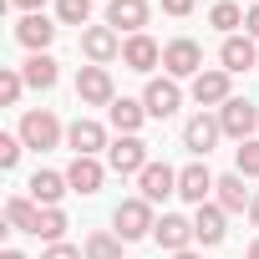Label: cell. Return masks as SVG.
<instances>
[{
	"label": "cell",
	"mask_w": 259,
	"mask_h": 259,
	"mask_svg": "<svg viewBox=\"0 0 259 259\" xmlns=\"http://www.w3.org/2000/svg\"><path fill=\"white\" fill-rule=\"evenodd\" d=\"M112 224H117L112 234H117L122 244H133V239H148L158 219H153V203H148V198H127V203H117Z\"/></svg>",
	"instance_id": "cell-1"
},
{
	"label": "cell",
	"mask_w": 259,
	"mask_h": 259,
	"mask_svg": "<svg viewBox=\"0 0 259 259\" xmlns=\"http://www.w3.org/2000/svg\"><path fill=\"white\" fill-rule=\"evenodd\" d=\"M219 127H224V138L249 143V138H254V127H259V107H254L249 97H229V102L219 107Z\"/></svg>",
	"instance_id": "cell-2"
},
{
	"label": "cell",
	"mask_w": 259,
	"mask_h": 259,
	"mask_svg": "<svg viewBox=\"0 0 259 259\" xmlns=\"http://www.w3.org/2000/svg\"><path fill=\"white\" fill-rule=\"evenodd\" d=\"M163 71L173 76V81H193L198 71H203V51H198V41H188V36H178V41H168L163 46Z\"/></svg>",
	"instance_id": "cell-3"
},
{
	"label": "cell",
	"mask_w": 259,
	"mask_h": 259,
	"mask_svg": "<svg viewBox=\"0 0 259 259\" xmlns=\"http://www.w3.org/2000/svg\"><path fill=\"white\" fill-rule=\"evenodd\" d=\"M21 143L36 148V153L56 148V143H61V122H56L46 107H41V112H26V117H21Z\"/></svg>",
	"instance_id": "cell-4"
},
{
	"label": "cell",
	"mask_w": 259,
	"mask_h": 259,
	"mask_svg": "<svg viewBox=\"0 0 259 259\" xmlns=\"http://www.w3.org/2000/svg\"><path fill=\"white\" fill-rule=\"evenodd\" d=\"M153 158H148V143L143 138H117L112 148H107V168L112 173H122V178H133V173H143Z\"/></svg>",
	"instance_id": "cell-5"
},
{
	"label": "cell",
	"mask_w": 259,
	"mask_h": 259,
	"mask_svg": "<svg viewBox=\"0 0 259 259\" xmlns=\"http://www.w3.org/2000/svg\"><path fill=\"white\" fill-rule=\"evenodd\" d=\"M76 97H81L87 107H112V102H117V92H112L107 66H81V71H76Z\"/></svg>",
	"instance_id": "cell-6"
},
{
	"label": "cell",
	"mask_w": 259,
	"mask_h": 259,
	"mask_svg": "<svg viewBox=\"0 0 259 259\" xmlns=\"http://www.w3.org/2000/svg\"><path fill=\"white\" fill-rule=\"evenodd\" d=\"M81 51H87L92 66H107L112 56H122V36H117L112 26H87V31H81Z\"/></svg>",
	"instance_id": "cell-7"
},
{
	"label": "cell",
	"mask_w": 259,
	"mask_h": 259,
	"mask_svg": "<svg viewBox=\"0 0 259 259\" xmlns=\"http://www.w3.org/2000/svg\"><path fill=\"white\" fill-rule=\"evenodd\" d=\"M178 102H183V92H178V81L173 76H153L148 81V92H143V107H148V117H173L178 112Z\"/></svg>",
	"instance_id": "cell-8"
},
{
	"label": "cell",
	"mask_w": 259,
	"mask_h": 259,
	"mask_svg": "<svg viewBox=\"0 0 259 259\" xmlns=\"http://www.w3.org/2000/svg\"><path fill=\"white\" fill-rule=\"evenodd\" d=\"M219 138H224V127H219V117H208V112L188 117V127H183V148H188V153H198V158H208Z\"/></svg>",
	"instance_id": "cell-9"
},
{
	"label": "cell",
	"mask_w": 259,
	"mask_h": 259,
	"mask_svg": "<svg viewBox=\"0 0 259 259\" xmlns=\"http://www.w3.org/2000/svg\"><path fill=\"white\" fill-rule=\"evenodd\" d=\"M66 143H71V153H76V158H97L102 148H112V143H107V133H102V122H92V117H76V122L66 127Z\"/></svg>",
	"instance_id": "cell-10"
},
{
	"label": "cell",
	"mask_w": 259,
	"mask_h": 259,
	"mask_svg": "<svg viewBox=\"0 0 259 259\" xmlns=\"http://www.w3.org/2000/svg\"><path fill=\"white\" fill-rule=\"evenodd\" d=\"M138 198H148V203H163L168 193H178V173L168 168V163H148L143 173H138Z\"/></svg>",
	"instance_id": "cell-11"
},
{
	"label": "cell",
	"mask_w": 259,
	"mask_h": 259,
	"mask_svg": "<svg viewBox=\"0 0 259 259\" xmlns=\"http://www.w3.org/2000/svg\"><path fill=\"white\" fill-rule=\"evenodd\" d=\"M213 188H219V178H213L203 163H188V168L178 173V198H183V203H193V208H198V203H208V193H213Z\"/></svg>",
	"instance_id": "cell-12"
},
{
	"label": "cell",
	"mask_w": 259,
	"mask_h": 259,
	"mask_svg": "<svg viewBox=\"0 0 259 259\" xmlns=\"http://www.w3.org/2000/svg\"><path fill=\"white\" fill-rule=\"evenodd\" d=\"M153 239H158L168 254H183V249L193 244V219H183V213H163V219L153 224Z\"/></svg>",
	"instance_id": "cell-13"
},
{
	"label": "cell",
	"mask_w": 259,
	"mask_h": 259,
	"mask_svg": "<svg viewBox=\"0 0 259 259\" xmlns=\"http://www.w3.org/2000/svg\"><path fill=\"white\" fill-rule=\"evenodd\" d=\"M219 61H224L229 76H234V71H254V66H259V46H254V36H224Z\"/></svg>",
	"instance_id": "cell-14"
},
{
	"label": "cell",
	"mask_w": 259,
	"mask_h": 259,
	"mask_svg": "<svg viewBox=\"0 0 259 259\" xmlns=\"http://www.w3.org/2000/svg\"><path fill=\"white\" fill-rule=\"evenodd\" d=\"M158 61H163V46H158L148 31H143V36H127V41H122V66H133V71H143V76H148Z\"/></svg>",
	"instance_id": "cell-15"
},
{
	"label": "cell",
	"mask_w": 259,
	"mask_h": 259,
	"mask_svg": "<svg viewBox=\"0 0 259 259\" xmlns=\"http://www.w3.org/2000/svg\"><path fill=\"white\" fill-rule=\"evenodd\" d=\"M107 26H112V31H127V36H143V26H148V0H112V6H107Z\"/></svg>",
	"instance_id": "cell-16"
},
{
	"label": "cell",
	"mask_w": 259,
	"mask_h": 259,
	"mask_svg": "<svg viewBox=\"0 0 259 259\" xmlns=\"http://www.w3.org/2000/svg\"><path fill=\"white\" fill-rule=\"evenodd\" d=\"M193 102H198V107H224V102H229V71H224V66L198 71V76H193Z\"/></svg>",
	"instance_id": "cell-17"
},
{
	"label": "cell",
	"mask_w": 259,
	"mask_h": 259,
	"mask_svg": "<svg viewBox=\"0 0 259 259\" xmlns=\"http://www.w3.org/2000/svg\"><path fill=\"white\" fill-rule=\"evenodd\" d=\"M16 41H21V46L36 56V51H46V46L56 41V26H51L41 11H36V16H21V26H16Z\"/></svg>",
	"instance_id": "cell-18"
},
{
	"label": "cell",
	"mask_w": 259,
	"mask_h": 259,
	"mask_svg": "<svg viewBox=\"0 0 259 259\" xmlns=\"http://www.w3.org/2000/svg\"><path fill=\"white\" fill-rule=\"evenodd\" d=\"M224 208L219 203H198V213H193V239L203 244V249H213V244H224Z\"/></svg>",
	"instance_id": "cell-19"
},
{
	"label": "cell",
	"mask_w": 259,
	"mask_h": 259,
	"mask_svg": "<svg viewBox=\"0 0 259 259\" xmlns=\"http://www.w3.org/2000/svg\"><path fill=\"white\" fill-rule=\"evenodd\" d=\"M107 117H112V127H117L122 138H138V127L148 122V107H143V102H133V97H117V102L107 107Z\"/></svg>",
	"instance_id": "cell-20"
},
{
	"label": "cell",
	"mask_w": 259,
	"mask_h": 259,
	"mask_svg": "<svg viewBox=\"0 0 259 259\" xmlns=\"http://www.w3.org/2000/svg\"><path fill=\"white\" fill-rule=\"evenodd\" d=\"M102 178H107V168L97 163V158H71V168H66V183H71V193H97L102 188Z\"/></svg>",
	"instance_id": "cell-21"
},
{
	"label": "cell",
	"mask_w": 259,
	"mask_h": 259,
	"mask_svg": "<svg viewBox=\"0 0 259 259\" xmlns=\"http://www.w3.org/2000/svg\"><path fill=\"white\" fill-rule=\"evenodd\" d=\"M213 203H219L224 213H244L254 198H249V188H244V178H239V173H224V178H219V188H213Z\"/></svg>",
	"instance_id": "cell-22"
},
{
	"label": "cell",
	"mask_w": 259,
	"mask_h": 259,
	"mask_svg": "<svg viewBox=\"0 0 259 259\" xmlns=\"http://www.w3.org/2000/svg\"><path fill=\"white\" fill-rule=\"evenodd\" d=\"M61 193H71L66 173H46V168H41V173L31 178V198H36L41 208H56V203H61Z\"/></svg>",
	"instance_id": "cell-23"
},
{
	"label": "cell",
	"mask_w": 259,
	"mask_h": 259,
	"mask_svg": "<svg viewBox=\"0 0 259 259\" xmlns=\"http://www.w3.org/2000/svg\"><path fill=\"white\" fill-rule=\"evenodd\" d=\"M21 76H26V87H36V92H51L56 87V61L46 56V51H36V56H26V66H21Z\"/></svg>",
	"instance_id": "cell-24"
},
{
	"label": "cell",
	"mask_w": 259,
	"mask_h": 259,
	"mask_svg": "<svg viewBox=\"0 0 259 259\" xmlns=\"http://www.w3.org/2000/svg\"><path fill=\"white\" fill-rule=\"evenodd\" d=\"M6 224L21 229V234H36V224H41V203H36V198H11V203H6Z\"/></svg>",
	"instance_id": "cell-25"
},
{
	"label": "cell",
	"mask_w": 259,
	"mask_h": 259,
	"mask_svg": "<svg viewBox=\"0 0 259 259\" xmlns=\"http://www.w3.org/2000/svg\"><path fill=\"white\" fill-rule=\"evenodd\" d=\"M208 21H213V26H219L224 36H239V26H244V11L234 6V0H219V6L208 11Z\"/></svg>",
	"instance_id": "cell-26"
},
{
	"label": "cell",
	"mask_w": 259,
	"mask_h": 259,
	"mask_svg": "<svg viewBox=\"0 0 259 259\" xmlns=\"http://www.w3.org/2000/svg\"><path fill=\"white\" fill-rule=\"evenodd\" d=\"M81 254H87V259H122V239H117V234H92Z\"/></svg>",
	"instance_id": "cell-27"
},
{
	"label": "cell",
	"mask_w": 259,
	"mask_h": 259,
	"mask_svg": "<svg viewBox=\"0 0 259 259\" xmlns=\"http://www.w3.org/2000/svg\"><path fill=\"white\" fill-rule=\"evenodd\" d=\"M56 21L61 26H87L92 21V0H56Z\"/></svg>",
	"instance_id": "cell-28"
},
{
	"label": "cell",
	"mask_w": 259,
	"mask_h": 259,
	"mask_svg": "<svg viewBox=\"0 0 259 259\" xmlns=\"http://www.w3.org/2000/svg\"><path fill=\"white\" fill-rule=\"evenodd\" d=\"M36 234H41L46 244H61V234H66V213H61V208H41V224H36Z\"/></svg>",
	"instance_id": "cell-29"
},
{
	"label": "cell",
	"mask_w": 259,
	"mask_h": 259,
	"mask_svg": "<svg viewBox=\"0 0 259 259\" xmlns=\"http://www.w3.org/2000/svg\"><path fill=\"white\" fill-rule=\"evenodd\" d=\"M234 168H239V178H259V138L239 143V153H234Z\"/></svg>",
	"instance_id": "cell-30"
},
{
	"label": "cell",
	"mask_w": 259,
	"mask_h": 259,
	"mask_svg": "<svg viewBox=\"0 0 259 259\" xmlns=\"http://www.w3.org/2000/svg\"><path fill=\"white\" fill-rule=\"evenodd\" d=\"M21 87H26V76H21V71H11V66L0 71V102H6V107H16V102H21Z\"/></svg>",
	"instance_id": "cell-31"
},
{
	"label": "cell",
	"mask_w": 259,
	"mask_h": 259,
	"mask_svg": "<svg viewBox=\"0 0 259 259\" xmlns=\"http://www.w3.org/2000/svg\"><path fill=\"white\" fill-rule=\"evenodd\" d=\"M21 148H26L21 138H0V168H16L21 163Z\"/></svg>",
	"instance_id": "cell-32"
},
{
	"label": "cell",
	"mask_w": 259,
	"mask_h": 259,
	"mask_svg": "<svg viewBox=\"0 0 259 259\" xmlns=\"http://www.w3.org/2000/svg\"><path fill=\"white\" fill-rule=\"evenodd\" d=\"M41 259H87V254H81V249H71V244H51Z\"/></svg>",
	"instance_id": "cell-33"
},
{
	"label": "cell",
	"mask_w": 259,
	"mask_h": 259,
	"mask_svg": "<svg viewBox=\"0 0 259 259\" xmlns=\"http://www.w3.org/2000/svg\"><path fill=\"white\" fill-rule=\"evenodd\" d=\"M244 36H254V41H259V6H254V11H244Z\"/></svg>",
	"instance_id": "cell-34"
},
{
	"label": "cell",
	"mask_w": 259,
	"mask_h": 259,
	"mask_svg": "<svg viewBox=\"0 0 259 259\" xmlns=\"http://www.w3.org/2000/svg\"><path fill=\"white\" fill-rule=\"evenodd\" d=\"M163 11H168V16H188V11H193V0H163Z\"/></svg>",
	"instance_id": "cell-35"
},
{
	"label": "cell",
	"mask_w": 259,
	"mask_h": 259,
	"mask_svg": "<svg viewBox=\"0 0 259 259\" xmlns=\"http://www.w3.org/2000/svg\"><path fill=\"white\" fill-rule=\"evenodd\" d=\"M11 6H21V11H26V16H36V11H41V6H46V0H11Z\"/></svg>",
	"instance_id": "cell-36"
},
{
	"label": "cell",
	"mask_w": 259,
	"mask_h": 259,
	"mask_svg": "<svg viewBox=\"0 0 259 259\" xmlns=\"http://www.w3.org/2000/svg\"><path fill=\"white\" fill-rule=\"evenodd\" d=\"M249 219H254V224H259V193H254V203H249Z\"/></svg>",
	"instance_id": "cell-37"
},
{
	"label": "cell",
	"mask_w": 259,
	"mask_h": 259,
	"mask_svg": "<svg viewBox=\"0 0 259 259\" xmlns=\"http://www.w3.org/2000/svg\"><path fill=\"white\" fill-rule=\"evenodd\" d=\"M0 259H26V254H21V249H6V254H0Z\"/></svg>",
	"instance_id": "cell-38"
},
{
	"label": "cell",
	"mask_w": 259,
	"mask_h": 259,
	"mask_svg": "<svg viewBox=\"0 0 259 259\" xmlns=\"http://www.w3.org/2000/svg\"><path fill=\"white\" fill-rule=\"evenodd\" d=\"M173 259H198V254H193V249H183V254H173Z\"/></svg>",
	"instance_id": "cell-39"
},
{
	"label": "cell",
	"mask_w": 259,
	"mask_h": 259,
	"mask_svg": "<svg viewBox=\"0 0 259 259\" xmlns=\"http://www.w3.org/2000/svg\"><path fill=\"white\" fill-rule=\"evenodd\" d=\"M249 259H259V239H254V244H249Z\"/></svg>",
	"instance_id": "cell-40"
},
{
	"label": "cell",
	"mask_w": 259,
	"mask_h": 259,
	"mask_svg": "<svg viewBox=\"0 0 259 259\" xmlns=\"http://www.w3.org/2000/svg\"><path fill=\"white\" fill-rule=\"evenodd\" d=\"M107 6H112V0H107Z\"/></svg>",
	"instance_id": "cell-41"
}]
</instances>
